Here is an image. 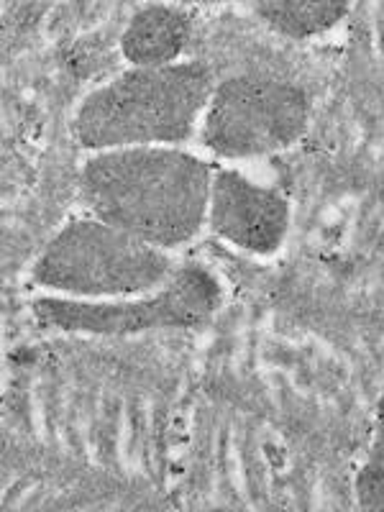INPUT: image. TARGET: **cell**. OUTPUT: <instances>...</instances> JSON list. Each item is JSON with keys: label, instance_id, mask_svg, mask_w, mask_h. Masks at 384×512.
Returning <instances> with one entry per match:
<instances>
[{"label": "cell", "instance_id": "obj_1", "mask_svg": "<svg viewBox=\"0 0 384 512\" xmlns=\"http://www.w3.org/2000/svg\"><path fill=\"white\" fill-rule=\"evenodd\" d=\"M213 177L208 162L180 146H134L90 154L77 192L93 218L175 251L208 223Z\"/></svg>", "mask_w": 384, "mask_h": 512}, {"label": "cell", "instance_id": "obj_2", "mask_svg": "<svg viewBox=\"0 0 384 512\" xmlns=\"http://www.w3.org/2000/svg\"><path fill=\"white\" fill-rule=\"evenodd\" d=\"M216 88L200 62L121 72L90 90L72 118L75 141L88 152L134 146H180L198 131Z\"/></svg>", "mask_w": 384, "mask_h": 512}, {"label": "cell", "instance_id": "obj_3", "mask_svg": "<svg viewBox=\"0 0 384 512\" xmlns=\"http://www.w3.org/2000/svg\"><path fill=\"white\" fill-rule=\"evenodd\" d=\"M177 267L169 251L88 216L54 233L31 267V280L70 300H118L157 290Z\"/></svg>", "mask_w": 384, "mask_h": 512}, {"label": "cell", "instance_id": "obj_4", "mask_svg": "<svg viewBox=\"0 0 384 512\" xmlns=\"http://www.w3.org/2000/svg\"><path fill=\"white\" fill-rule=\"evenodd\" d=\"M223 303L216 274L198 264H182L162 287L118 300H70L36 297L31 303L36 323L49 331L88 336H136L164 328L205 326Z\"/></svg>", "mask_w": 384, "mask_h": 512}, {"label": "cell", "instance_id": "obj_5", "mask_svg": "<svg viewBox=\"0 0 384 512\" xmlns=\"http://www.w3.org/2000/svg\"><path fill=\"white\" fill-rule=\"evenodd\" d=\"M308 93L272 75H233L216 82L200 121L205 149L223 159H256L290 149L308 131Z\"/></svg>", "mask_w": 384, "mask_h": 512}, {"label": "cell", "instance_id": "obj_6", "mask_svg": "<svg viewBox=\"0 0 384 512\" xmlns=\"http://www.w3.org/2000/svg\"><path fill=\"white\" fill-rule=\"evenodd\" d=\"M208 228L236 249L272 256L282 249L290 231V203L280 190L223 169L213 177Z\"/></svg>", "mask_w": 384, "mask_h": 512}, {"label": "cell", "instance_id": "obj_7", "mask_svg": "<svg viewBox=\"0 0 384 512\" xmlns=\"http://www.w3.org/2000/svg\"><path fill=\"white\" fill-rule=\"evenodd\" d=\"M192 36L190 13L167 3H146L128 18L121 54L136 70H154L180 62Z\"/></svg>", "mask_w": 384, "mask_h": 512}, {"label": "cell", "instance_id": "obj_8", "mask_svg": "<svg viewBox=\"0 0 384 512\" xmlns=\"http://www.w3.org/2000/svg\"><path fill=\"white\" fill-rule=\"evenodd\" d=\"M254 16L290 39H310L336 29L351 11L344 0H259L249 3Z\"/></svg>", "mask_w": 384, "mask_h": 512}, {"label": "cell", "instance_id": "obj_9", "mask_svg": "<svg viewBox=\"0 0 384 512\" xmlns=\"http://www.w3.org/2000/svg\"><path fill=\"white\" fill-rule=\"evenodd\" d=\"M354 495L364 510H384V395L374 410L372 441L356 474Z\"/></svg>", "mask_w": 384, "mask_h": 512}]
</instances>
